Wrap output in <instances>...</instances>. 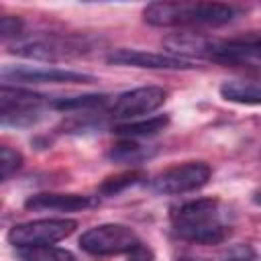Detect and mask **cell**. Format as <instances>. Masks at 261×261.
Here are the masks:
<instances>
[{"instance_id": "cell-1", "label": "cell", "mask_w": 261, "mask_h": 261, "mask_svg": "<svg viewBox=\"0 0 261 261\" xmlns=\"http://www.w3.org/2000/svg\"><path fill=\"white\" fill-rule=\"evenodd\" d=\"M171 224L179 239L198 245H218L230 234L224 208L216 198L179 204L171 212Z\"/></svg>"}, {"instance_id": "cell-2", "label": "cell", "mask_w": 261, "mask_h": 261, "mask_svg": "<svg viewBox=\"0 0 261 261\" xmlns=\"http://www.w3.org/2000/svg\"><path fill=\"white\" fill-rule=\"evenodd\" d=\"M153 27H222L234 18V8L220 2H153L143 10Z\"/></svg>"}, {"instance_id": "cell-3", "label": "cell", "mask_w": 261, "mask_h": 261, "mask_svg": "<svg viewBox=\"0 0 261 261\" xmlns=\"http://www.w3.org/2000/svg\"><path fill=\"white\" fill-rule=\"evenodd\" d=\"M47 108L45 96L16 86H0V124L27 126L37 122Z\"/></svg>"}, {"instance_id": "cell-4", "label": "cell", "mask_w": 261, "mask_h": 261, "mask_svg": "<svg viewBox=\"0 0 261 261\" xmlns=\"http://www.w3.org/2000/svg\"><path fill=\"white\" fill-rule=\"evenodd\" d=\"M77 228V222L71 218H41L14 224L8 230V243L16 249L53 245L65 237H69Z\"/></svg>"}, {"instance_id": "cell-5", "label": "cell", "mask_w": 261, "mask_h": 261, "mask_svg": "<svg viewBox=\"0 0 261 261\" xmlns=\"http://www.w3.org/2000/svg\"><path fill=\"white\" fill-rule=\"evenodd\" d=\"M137 245H139V237L135 234V230L124 224H116V222L92 226L80 237L82 251L94 257L128 253Z\"/></svg>"}, {"instance_id": "cell-6", "label": "cell", "mask_w": 261, "mask_h": 261, "mask_svg": "<svg viewBox=\"0 0 261 261\" xmlns=\"http://www.w3.org/2000/svg\"><path fill=\"white\" fill-rule=\"evenodd\" d=\"M212 169L204 161H188L175 167L161 171L153 179V190L165 196H179L188 192H196L208 184Z\"/></svg>"}, {"instance_id": "cell-7", "label": "cell", "mask_w": 261, "mask_h": 261, "mask_svg": "<svg viewBox=\"0 0 261 261\" xmlns=\"http://www.w3.org/2000/svg\"><path fill=\"white\" fill-rule=\"evenodd\" d=\"M86 51H90V45L84 39H75V37H49V39H37V41H29L14 47L16 55L37 59V61L71 59V57L84 55Z\"/></svg>"}, {"instance_id": "cell-8", "label": "cell", "mask_w": 261, "mask_h": 261, "mask_svg": "<svg viewBox=\"0 0 261 261\" xmlns=\"http://www.w3.org/2000/svg\"><path fill=\"white\" fill-rule=\"evenodd\" d=\"M204 59H212L224 65L237 67H257L259 65V39L251 35L247 39H230V41H214L210 39Z\"/></svg>"}, {"instance_id": "cell-9", "label": "cell", "mask_w": 261, "mask_h": 261, "mask_svg": "<svg viewBox=\"0 0 261 261\" xmlns=\"http://www.w3.org/2000/svg\"><path fill=\"white\" fill-rule=\"evenodd\" d=\"M165 98H167V92L159 86L135 88L130 92L120 94L114 100V104L110 108V114L114 118H120V120H130V118H137V116H143V114H151L153 110L163 106Z\"/></svg>"}, {"instance_id": "cell-10", "label": "cell", "mask_w": 261, "mask_h": 261, "mask_svg": "<svg viewBox=\"0 0 261 261\" xmlns=\"http://www.w3.org/2000/svg\"><path fill=\"white\" fill-rule=\"evenodd\" d=\"M106 61L110 65H126V67H141V69H192L194 61L175 57L169 53H155V51H141V49H116L108 53Z\"/></svg>"}, {"instance_id": "cell-11", "label": "cell", "mask_w": 261, "mask_h": 261, "mask_svg": "<svg viewBox=\"0 0 261 261\" xmlns=\"http://www.w3.org/2000/svg\"><path fill=\"white\" fill-rule=\"evenodd\" d=\"M2 75L10 77V80L41 82V84H90V82H94V75H88L82 71L57 69V67H31V65L4 69Z\"/></svg>"}, {"instance_id": "cell-12", "label": "cell", "mask_w": 261, "mask_h": 261, "mask_svg": "<svg viewBox=\"0 0 261 261\" xmlns=\"http://www.w3.org/2000/svg\"><path fill=\"white\" fill-rule=\"evenodd\" d=\"M92 206V200L82 194H57V192H43L33 194L27 198L24 208L35 212H77Z\"/></svg>"}, {"instance_id": "cell-13", "label": "cell", "mask_w": 261, "mask_h": 261, "mask_svg": "<svg viewBox=\"0 0 261 261\" xmlns=\"http://www.w3.org/2000/svg\"><path fill=\"white\" fill-rule=\"evenodd\" d=\"M220 96L228 102L237 104H247V106H257L261 100L259 86L255 82H245V80H230L220 86Z\"/></svg>"}, {"instance_id": "cell-14", "label": "cell", "mask_w": 261, "mask_h": 261, "mask_svg": "<svg viewBox=\"0 0 261 261\" xmlns=\"http://www.w3.org/2000/svg\"><path fill=\"white\" fill-rule=\"evenodd\" d=\"M151 155H153V151H149V147H143L141 143L130 141V139L112 145L108 151V159L112 163H130V165H137V163L149 159Z\"/></svg>"}, {"instance_id": "cell-15", "label": "cell", "mask_w": 261, "mask_h": 261, "mask_svg": "<svg viewBox=\"0 0 261 261\" xmlns=\"http://www.w3.org/2000/svg\"><path fill=\"white\" fill-rule=\"evenodd\" d=\"M16 257L20 261H77L71 251L61 249V247H53V245L16 249Z\"/></svg>"}, {"instance_id": "cell-16", "label": "cell", "mask_w": 261, "mask_h": 261, "mask_svg": "<svg viewBox=\"0 0 261 261\" xmlns=\"http://www.w3.org/2000/svg\"><path fill=\"white\" fill-rule=\"evenodd\" d=\"M169 124V116L161 114V116H151L147 120H139V122H126V124H118L114 128V133L124 135V137H151L161 133L165 126Z\"/></svg>"}, {"instance_id": "cell-17", "label": "cell", "mask_w": 261, "mask_h": 261, "mask_svg": "<svg viewBox=\"0 0 261 261\" xmlns=\"http://www.w3.org/2000/svg\"><path fill=\"white\" fill-rule=\"evenodd\" d=\"M145 175L141 171H126V173H118V175H110L106 177L100 186H98V192L102 196H116L120 192H124L126 188L139 184Z\"/></svg>"}, {"instance_id": "cell-18", "label": "cell", "mask_w": 261, "mask_h": 261, "mask_svg": "<svg viewBox=\"0 0 261 261\" xmlns=\"http://www.w3.org/2000/svg\"><path fill=\"white\" fill-rule=\"evenodd\" d=\"M106 104L104 94H86V96H73V98H61L53 102V108L57 110H90Z\"/></svg>"}, {"instance_id": "cell-19", "label": "cell", "mask_w": 261, "mask_h": 261, "mask_svg": "<svg viewBox=\"0 0 261 261\" xmlns=\"http://www.w3.org/2000/svg\"><path fill=\"white\" fill-rule=\"evenodd\" d=\"M20 165H22V155L8 145H0V181L16 173Z\"/></svg>"}, {"instance_id": "cell-20", "label": "cell", "mask_w": 261, "mask_h": 261, "mask_svg": "<svg viewBox=\"0 0 261 261\" xmlns=\"http://www.w3.org/2000/svg\"><path fill=\"white\" fill-rule=\"evenodd\" d=\"M22 33V20L14 16H0V39H10Z\"/></svg>"}, {"instance_id": "cell-21", "label": "cell", "mask_w": 261, "mask_h": 261, "mask_svg": "<svg viewBox=\"0 0 261 261\" xmlns=\"http://www.w3.org/2000/svg\"><path fill=\"white\" fill-rule=\"evenodd\" d=\"M253 259H255V251L249 245H239L230 249L224 257V261H253Z\"/></svg>"}, {"instance_id": "cell-22", "label": "cell", "mask_w": 261, "mask_h": 261, "mask_svg": "<svg viewBox=\"0 0 261 261\" xmlns=\"http://www.w3.org/2000/svg\"><path fill=\"white\" fill-rule=\"evenodd\" d=\"M126 261H155V255H153V251L147 247V245H137V247H133L130 251H128V257H126Z\"/></svg>"}]
</instances>
